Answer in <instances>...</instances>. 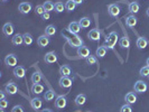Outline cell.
<instances>
[{"instance_id": "obj_10", "label": "cell", "mask_w": 149, "mask_h": 112, "mask_svg": "<svg viewBox=\"0 0 149 112\" xmlns=\"http://www.w3.org/2000/svg\"><path fill=\"white\" fill-rule=\"evenodd\" d=\"M30 106H31L33 110H35V111L40 110L42 106H43V101H42V99H40V97H34V99H31V100H30Z\"/></svg>"}, {"instance_id": "obj_19", "label": "cell", "mask_w": 149, "mask_h": 112, "mask_svg": "<svg viewBox=\"0 0 149 112\" xmlns=\"http://www.w3.org/2000/svg\"><path fill=\"white\" fill-rule=\"evenodd\" d=\"M43 92H44V86H43L42 84H39V83L33 84V86H31V93H33V94L38 95V94H40V93H43Z\"/></svg>"}, {"instance_id": "obj_7", "label": "cell", "mask_w": 149, "mask_h": 112, "mask_svg": "<svg viewBox=\"0 0 149 112\" xmlns=\"http://www.w3.org/2000/svg\"><path fill=\"white\" fill-rule=\"evenodd\" d=\"M67 105V100L65 95H58L55 100V108L56 109H64Z\"/></svg>"}, {"instance_id": "obj_45", "label": "cell", "mask_w": 149, "mask_h": 112, "mask_svg": "<svg viewBox=\"0 0 149 112\" xmlns=\"http://www.w3.org/2000/svg\"><path fill=\"white\" fill-rule=\"evenodd\" d=\"M42 112H53V110H51V109H44V110H42Z\"/></svg>"}, {"instance_id": "obj_6", "label": "cell", "mask_w": 149, "mask_h": 112, "mask_svg": "<svg viewBox=\"0 0 149 112\" xmlns=\"http://www.w3.org/2000/svg\"><path fill=\"white\" fill-rule=\"evenodd\" d=\"M58 83H60L61 88H63V89H70L72 86V84H73V80L70 79L68 76H61Z\"/></svg>"}, {"instance_id": "obj_2", "label": "cell", "mask_w": 149, "mask_h": 112, "mask_svg": "<svg viewBox=\"0 0 149 112\" xmlns=\"http://www.w3.org/2000/svg\"><path fill=\"white\" fill-rule=\"evenodd\" d=\"M118 33H116V31H111L109 35H108V37L105 39V44L104 46L107 48H110V49H113L114 48V46L117 45V42H118Z\"/></svg>"}, {"instance_id": "obj_36", "label": "cell", "mask_w": 149, "mask_h": 112, "mask_svg": "<svg viewBox=\"0 0 149 112\" xmlns=\"http://www.w3.org/2000/svg\"><path fill=\"white\" fill-rule=\"evenodd\" d=\"M64 9H65V5H63V2H60V1H58V2L55 3V11H56V13H58V14H60V13H63Z\"/></svg>"}, {"instance_id": "obj_3", "label": "cell", "mask_w": 149, "mask_h": 112, "mask_svg": "<svg viewBox=\"0 0 149 112\" xmlns=\"http://www.w3.org/2000/svg\"><path fill=\"white\" fill-rule=\"evenodd\" d=\"M134 92L136 93H138V94H142V93H145L147 89H148V86H147V84L145 81H142V80H139V81H137V82L134 83Z\"/></svg>"}, {"instance_id": "obj_37", "label": "cell", "mask_w": 149, "mask_h": 112, "mask_svg": "<svg viewBox=\"0 0 149 112\" xmlns=\"http://www.w3.org/2000/svg\"><path fill=\"white\" fill-rule=\"evenodd\" d=\"M85 62H86V64H88V65H95L97 61V57H95V56L90 55L88 58H85Z\"/></svg>"}, {"instance_id": "obj_50", "label": "cell", "mask_w": 149, "mask_h": 112, "mask_svg": "<svg viewBox=\"0 0 149 112\" xmlns=\"http://www.w3.org/2000/svg\"><path fill=\"white\" fill-rule=\"evenodd\" d=\"M76 112H81V111H76Z\"/></svg>"}, {"instance_id": "obj_24", "label": "cell", "mask_w": 149, "mask_h": 112, "mask_svg": "<svg viewBox=\"0 0 149 112\" xmlns=\"http://www.w3.org/2000/svg\"><path fill=\"white\" fill-rule=\"evenodd\" d=\"M71 67L68 65H62L60 67V74L61 76H70L71 75Z\"/></svg>"}, {"instance_id": "obj_40", "label": "cell", "mask_w": 149, "mask_h": 112, "mask_svg": "<svg viewBox=\"0 0 149 112\" xmlns=\"http://www.w3.org/2000/svg\"><path fill=\"white\" fill-rule=\"evenodd\" d=\"M8 104H9V102H8L6 99H1L0 100V108L1 109H6L8 106Z\"/></svg>"}, {"instance_id": "obj_4", "label": "cell", "mask_w": 149, "mask_h": 112, "mask_svg": "<svg viewBox=\"0 0 149 112\" xmlns=\"http://www.w3.org/2000/svg\"><path fill=\"white\" fill-rule=\"evenodd\" d=\"M17 63H18V58L15 54H9L6 56L5 58V64L8 67H16L17 66Z\"/></svg>"}, {"instance_id": "obj_11", "label": "cell", "mask_w": 149, "mask_h": 112, "mask_svg": "<svg viewBox=\"0 0 149 112\" xmlns=\"http://www.w3.org/2000/svg\"><path fill=\"white\" fill-rule=\"evenodd\" d=\"M13 73L15 75V77H17L18 80H22L26 75V70H25L24 66H16L14 67V72Z\"/></svg>"}, {"instance_id": "obj_18", "label": "cell", "mask_w": 149, "mask_h": 112, "mask_svg": "<svg viewBox=\"0 0 149 112\" xmlns=\"http://www.w3.org/2000/svg\"><path fill=\"white\" fill-rule=\"evenodd\" d=\"M37 44L39 47H46L47 45H49V38L46 35H42L39 36L37 39Z\"/></svg>"}, {"instance_id": "obj_9", "label": "cell", "mask_w": 149, "mask_h": 112, "mask_svg": "<svg viewBox=\"0 0 149 112\" xmlns=\"http://www.w3.org/2000/svg\"><path fill=\"white\" fill-rule=\"evenodd\" d=\"M120 7L117 5V3H112V5H109L108 7V13L111 17H118L120 15Z\"/></svg>"}, {"instance_id": "obj_12", "label": "cell", "mask_w": 149, "mask_h": 112, "mask_svg": "<svg viewBox=\"0 0 149 112\" xmlns=\"http://www.w3.org/2000/svg\"><path fill=\"white\" fill-rule=\"evenodd\" d=\"M44 61L45 63H47V64H54V63H56L57 62V55H56V53L48 52L45 55Z\"/></svg>"}, {"instance_id": "obj_28", "label": "cell", "mask_w": 149, "mask_h": 112, "mask_svg": "<svg viewBox=\"0 0 149 112\" xmlns=\"http://www.w3.org/2000/svg\"><path fill=\"white\" fill-rule=\"evenodd\" d=\"M54 97H55V92L53 91V90H48V91H46L44 94V99L45 101H47V102H51L54 100Z\"/></svg>"}, {"instance_id": "obj_51", "label": "cell", "mask_w": 149, "mask_h": 112, "mask_svg": "<svg viewBox=\"0 0 149 112\" xmlns=\"http://www.w3.org/2000/svg\"><path fill=\"white\" fill-rule=\"evenodd\" d=\"M148 79H149V75H148Z\"/></svg>"}, {"instance_id": "obj_5", "label": "cell", "mask_w": 149, "mask_h": 112, "mask_svg": "<svg viewBox=\"0 0 149 112\" xmlns=\"http://www.w3.org/2000/svg\"><path fill=\"white\" fill-rule=\"evenodd\" d=\"M5 91L7 92V94H9V95H15L16 93L18 92V86L16 85V83L10 81V82H8L5 85Z\"/></svg>"}, {"instance_id": "obj_39", "label": "cell", "mask_w": 149, "mask_h": 112, "mask_svg": "<svg viewBox=\"0 0 149 112\" xmlns=\"http://www.w3.org/2000/svg\"><path fill=\"white\" fill-rule=\"evenodd\" d=\"M35 13H36L37 15L42 16V15H43V14L45 13L44 6H43V5H39V6H37V7L35 8Z\"/></svg>"}, {"instance_id": "obj_44", "label": "cell", "mask_w": 149, "mask_h": 112, "mask_svg": "<svg viewBox=\"0 0 149 112\" xmlns=\"http://www.w3.org/2000/svg\"><path fill=\"white\" fill-rule=\"evenodd\" d=\"M76 5H81V3H83V0H73Z\"/></svg>"}, {"instance_id": "obj_38", "label": "cell", "mask_w": 149, "mask_h": 112, "mask_svg": "<svg viewBox=\"0 0 149 112\" xmlns=\"http://www.w3.org/2000/svg\"><path fill=\"white\" fill-rule=\"evenodd\" d=\"M120 112H132V108H131V104H123L120 109Z\"/></svg>"}, {"instance_id": "obj_35", "label": "cell", "mask_w": 149, "mask_h": 112, "mask_svg": "<svg viewBox=\"0 0 149 112\" xmlns=\"http://www.w3.org/2000/svg\"><path fill=\"white\" fill-rule=\"evenodd\" d=\"M139 75L142 76V77H148L149 75V66H143L140 68L139 71Z\"/></svg>"}, {"instance_id": "obj_26", "label": "cell", "mask_w": 149, "mask_h": 112, "mask_svg": "<svg viewBox=\"0 0 149 112\" xmlns=\"http://www.w3.org/2000/svg\"><path fill=\"white\" fill-rule=\"evenodd\" d=\"M56 34V27L54 25H48L45 29V35L46 36H53Z\"/></svg>"}, {"instance_id": "obj_31", "label": "cell", "mask_w": 149, "mask_h": 112, "mask_svg": "<svg viewBox=\"0 0 149 112\" xmlns=\"http://www.w3.org/2000/svg\"><path fill=\"white\" fill-rule=\"evenodd\" d=\"M44 9H45V11H47V13H51V11H53V10H55V5L53 3L52 1H45L44 2Z\"/></svg>"}, {"instance_id": "obj_14", "label": "cell", "mask_w": 149, "mask_h": 112, "mask_svg": "<svg viewBox=\"0 0 149 112\" xmlns=\"http://www.w3.org/2000/svg\"><path fill=\"white\" fill-rule=\"evenodd\" d=\"M18 10L22 13V15H27L31 11V5L29 2H22L19 6H18Z\"/></svg>"}, {"instance_id": "obj_17", "label": "cell", "mask_w": 149, "mask_h": 112, "mask_svg": "<svg viewBox=\"0 0 149 112\" xmlns=\"http://www.w3.org/2000/svg\"><path fill=\"white\" fill-rule=\"evenodd\" d=\"M125 100H126V103H128V104H134L137 102V95L134 92H129L126 94Z\"/></svg>"}, {"instance_id": "obj_13", "label": "cell", "mask_w": 149, "mask_h": 112, "mask_svg": "<svg viewBox=\"0 0 149 112\" xmlns=\"http://www.w3.org/2000/svg\"><path fill=\"white\" fill-rule=\"evenodd\" d=\"M88 37H89V39L93 40V42H97V40H100V37H101V33H100V30L97 29V28L91 29L89 31V34H88Z\"/></svg>"}, {"instance_id": "obj_8", "label": "cell", "mask_w": 149, "mask_h": 112, "mask_svg": "<svg viewBox=\"0 0 149 112\" xmlns=\"http://www.w3.org/2000/svg\"><path fill=\"white\" fill-rule=\"evenodd\" d=\"M66 29L70 34H75V35H77V34L80 33V30H81V26H80L79 22H72L68 26H67Z\"/></svg>"}, {"instance_id": "obj_52", "label": "cell", "mask_w": 149, "mask_h": 112, "mask_svg": "<svg viewBox=\"0 0 149 112\" xmlns=\"http://www.w3.org/2000/svg\"><path fill=\"white\" fill-rule=\"evenodd\" d=\"M88 112H91V111H88Z\"/></svg>"}, {"instance_id": "obj_48", "label": "cell", "mask_w": 149, "mask_h": 112, "mask_svg": "<svg viewBox=\"0 0 149 112\" xmlns=\"http://www.w3.org/2000/svg\"><path fill=\"white\" fill-rule=\"evenodd\" d=\"M0 112H5V109H1V110H0Z\"/></svg>"}, {"instance_id": "obj_20", "label": "cell", "mask_w": 149, "mask_h": 112, "mask_svg": "<svg viewBox=\"0 0 149 112\" xmlns=\"http://www.w3.org/2000/svg\"><path fill=\"white\" fill-rule=\"evenodd\" d=\"M137 22H138V19L134 15L128 16L127 18H126V25H127V27H129V28H134V26L137 25Z\"/></svg>"}, {"instance_id": "obj_30", "label": "cell", "mask_w": 149, "mask_h": 112, "mask_svg": "<svg viewBox=\"0 0 149 112\" xmlns=\"http://www.w3.org/2000/svg\"><path fill=\"white\" fill-rule=\"evenodd\" d=\"M119 45L122 48H129V47H130V40H129V38H128L127 36L120 38Z\"/></svg>"}, {"instance_id": "obj_47", "label": "cell", "mask_w": 149, "mask_h": 112, "mask_svg": "<svg viewBox=\"0 0 149 112\" xmlns=\"http://www.w3.org/2000/svg\"><path fill=\"white\" fill-rule=\"evenodd\" d=\"M147 66H149V57H148V60H147Z\"/></svg>"}, {"instance_id": "obj_1", "label": "cell", "mask_w": 149, "mask_h": 112, "mask_svg": "<svg viewBox=\"0 0 149 112\" xmlns=\"http://www.w3.org/2000/svg\"><path fill=\"white\" fill-rule=\"evenodd\" d=\"M63 36H65V35H63ZM65 38L67 39V43L71 45L72 47H76V48H79V47L83 46V39L80 37L79 35L72 34L71 36H65Z\"/></svg>"}, {"instance_id": "obj_15", "label": "cell", "mask_w": 149, "mask_h": 112, "mask_svg": "<svg viewBox=\"0 0 149 112\" xmlns=\"http://www.w3.org/2000/svg\"><path fill=\"white\" fill-rule=\"evenodd\" d=\"M14 31H15V28H14V25H13L11 22H7V24L3 25V27H2V33H3L6 36H11V35L14 34Z\"/></svg>"}, {"instance_id": "obj_22", "label": "cell", "mask_w": 149, "mask_h": 112, "mask_svg": "<svg viewBox=\"0 0 149 112\" xmlns=\"http://www.w3.org/2000/svg\"><path fill=\"white\" fill-rule=\"evenodd\" d=\"M128 9H129V13H131V14H137V13H139L140 6H139L138 2L134 1V2H130V3H129Z\"/></svg>"}, {"instance_id": "obj_33", "label": "cell", "mask_w": 149, "mask_h": 112, "mask_svg": "<svg viewBox=\"0 0 149 112\" xmlns=\"http://www.w3.org/2000/svg\"><path fill=\"white\" fill-rule=\"evenodd\" d=\"M75 8H76V3L73 0H68V1L65 2V9L67 11H73Z\"/></svg>"}, {"instance_id": "obj_41", "label": "cell", "mask_w": 149, "mask_h": 112, "mask_svg": "<svg viewBox=\"0 0 149 112\" xmlns=\"http://www.w3.org/2000/svg\"><path fill=\"white\" fill-rule=\"evenodd\" d=\"M11 112H25V110H24V108H22V105H15L14 108H13V110H11Z\"/></svg>"}, {"instance_id": "obj_27", "label": "cell", "mask_w": 149, "mask_h": 112, "mask_svg": "<svg viewBox=\"0 0 149 112\" xmlns=\"http://www.w3.org/2000/svg\"><path fill=\"white\" fill-rule=\"evenodd\" d=\"M22 36H24V44L26 45V46H30V45L33 44L34 39H33V36L30 35L29 33H25Z\"/></svg>"}, {"instance_id": "obj_42", "label": "cell", "mask_w": 149, "mask_h": 112, "mask_svg": "<svg viewBox=\"0 0 149 112\" xmlns=\"http://www.w3.org/2000/svg\"><path fill=\"white\" fill-rule=\"evenodd\" d=\"M51 18V15H49V13H47V11H45L44 14L42 15V19L43 20H48Z\"/></svg>"}, {"instance_id": "obj_43", "label": "cell", "mask_w": 149, "mask_h": 112, "mask_svg": "<svg viewBox=\"0 0 149 112\" xmlns=\"http://www.w3.org/2000/svg\"><path fill=\"white\" fill-rule=\"evenodd\" d=\"M0 99H6V97H5V92H3V91H0Z\"/></svg>"}, {"instance_id": "obj_46", "label": "cell", "mask_w": 149, "mask_h": 112, "mask_svg": "<svg viewBox=\"0 0 149 112\" xmlns=\"http://www.w3.org/2000/svg\"><path fill=\"white\" fill-rule=\"evenodd\" d=\"M146 14H147V16H148V17H149V8H148V9H147V11H146Z\"/></svg>"}, {"instance_id": "obj_21", "label": "cell", "mask_w": 149, "mask_h": 112, "mask_svg": "<svg viewBox=\"0 0 149 112\" xmlns=\"http://www.w3.org/2000/svg\"><path fill=\"white\" fill-rule=\"evenodd\" d=\"M11 42L15 46H20L22 44H24V36L22 34H16L14 35V37L11 38Z\"/></svg>"}, {"instance_id": "obj_16", "label": "cell", "mask_w": 149, "mask_h": 112, "mask_svg": "<svg viewBox=\"0 0 149 112\" xmlns=\"http://www.w3.org/2000/svg\"><path fill=\"white\" fill-rule=\"evenodd\" d=\"M77 55L81 58H88L90 56V49L86 46H81L77 48Z\"/></svg>"}, {"instance_id": "obj_49", "label": "cell", "mask_w": 149, "mask_h": 112, "mask_svg": "<svg viewBox=\"0 0 149 112\" xmlns=\"http://www.w3.org/2000/svg\"><path fill=\"white\" fill-rule=\"evenodd\" d=\"M1 1H3V2H6V1H8V0H1Z\"/></svg>"}, {"instance_id": "obj_25", "label": "cell", "mask_w": 149, "mask_h": 112, "mask_svg": "<svg viewBox=\"0 0 149 112\" xmlns=\"http://www.w3.org/2000/svg\"><path fill=\"white\" fill-rule=\"evenodd\" d=\"M85 102H86V97L84 94H79L75 97V104L77 106H82V105L85 104Z\"/></svg>"}, {"instance_id": "obj_34", "label": "cell", "mask_w": 149, "mask_h": 112, "mask_svg": "<svg viewBox=\"0 0 149 112\" xmlns=\"http://www.w3.org/2000/svg\"><path fill=\"white\" fill-rule=\"evenodd\" d=\"M40 81H42V75L39 74L38 72L33 73V75H31V82H33V84H35V83H39Z\"/></svg>"}, {"instance_id": "obj_23", "label": "cell", "mask_w": 149, "mask_h": 112, "mask_svg": "<svg viewBox=\"0 0 149 112\" xmlns=\"http://www.w3.org/2000/svg\"><path fill=\"white\" fill-rule=\"evenodd\" d=\"M148 46V40L146 39L145 37H139L137 39V47L139 49H143Z\"/></svg>"}, {"instance_id": "obj_32", "label": "cell", "mask_w": 149, "mask_h": 112, "mask_svg": "<svg viewBox=\"0 0 149 112\" xmlns=\"http://www.w3.org/2000/svg\"><path fill=\"white\" fill-rule=\"evenodd\" d=\"M79 24H80L81 28H88V27H90V25H91V20H90V18H88V17H83V18H81V20L79 22Z\"/></svg>"}, {"instance_id": "obj_29", "label": "cell", "mask_w": 149, "mask_h": 112, "mask_svg": "<svg viewBox=\"0 0 149 112\" xmlns=\"http://www.w3.org/2000/svg\"><path fill=\"white\" fill-rule=\"evenodd\" d=\"M107 51H108V48L105 47L104 45L103 46H100V47H97V57H100V58H102V57H104L105 54H107Z\"/></svg>"}]
</instances>
